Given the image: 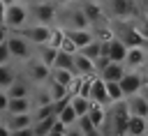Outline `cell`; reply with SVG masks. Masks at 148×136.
Listing matches in <instances>:
<instances>
[{
	"mask_svg": "<svg viewBox=\"0 0 148 136\" xmlns=\"http://www.w3.org/2000/svg\"><path fill=\"white\" fill-rule=\"evenodd\" d=\"M30 21L32 23H46V25H56L58 23V5L51 2H35L30 5Z\"/></svg>",
	"mask_w": 148,
	"mask_h": 136,
	"instance_id": "obj_8",
	"label": "cell"
},
{
	"mask_svg": "<svg viewBox=\"0 0 148 136\" xmlns=\"http://www.w3.org/2000/svg\"><path fill=\"white\" fill-rule=\"evenodd\" d=\"M79 53H83V55H88L90 60H97V58L102 55V41H99V39L95 37L92 41H88L86 46H81V48H79Z\"/></svg>",
	"mask_w": 148,
	"mask_h": 136,
	"instance_id": "obj_26",
	"label": "cell"
},
{
	"mask_svg": "<svg viewBox=\"0 0 148 136\" xmlns=\"http://www.w3.org/2000/svg\"><path fill=\"white\" fill-rule=\"evenodd\" d=\"M79 2H81L83 12H86V16H88L90 25H97V23L111 21V18H109V14H106V7H104L102 2H97V0H79Z\"/></svg>",
	"mask_w": 148,
	"mask_h": 136,
	"instance_id": "obj_10",
	"label": "cell"
},
{
	"mask_svg": "<svg viewBox=\"0 0 148 136\" xmlns=\"http://www.w3.org/2000/svg\"><path fill=\"white\" fill-rule=\"evenodd\" d=\"M58 7H62V5H69V2H76V0H53Z\"/></svg>",
	"mask_w": 148,
	"mask_h": 136,
	"instance_id": "obj_42",
	"label": "cell"
},
{
	"mask_svg": "<svg viewBox=\"0 0 148 136\" xmlns=\"http://www.w3.org/2000/svg\"><path fill=\"white\" fill-rule=\"evenodd\" d=\"M97 2H102V5H106V2H109V0H97Z\"/></svg>",
	"mask_w": 148,
	"mask_h": 136,
	"instance_id": "obj_46",
	"label": "cell"
},
{
	"mask_svg": "<svg viewBox=\"0 0 148 136\" xmlns=\"http://www.w3.org/2000/svg\"><path fill=\"white\" fill-rule=\"evenodd\" d=\"M0 118H2V115H0Z\"/></svg>",
	"mask_w": 148,
	"mask_h": 136,
	"instance_id": "obj_51",
	"label": "cell"
},
{
	"mask_svg": "<svg viewBox=\"0 0 148 136\" xmlns=\"http://www.w3.org/2000/svg\"><path fill=\"white\" fill-rule=\"evenodd\" d=\"M7 46H9L12 58H14L16 62H23V60H28V58H32V55H35V44H32L28 37H23L18 30H9Z\"/></svg>",
	"mask_w": 148,
	"mask_h": 136,
	"instance_id": "obj_5",
	"label": "cell"
},
{
	"mask_svg": "<svg viewBox=\"0 0 148 136\" xmlns=\"http://www.w3.org/2000/svg\"><path fill=\"white\" fill-rule=\"evenodd\" d=\"M58 25H62L65 30H72V28H92L79 0L58 7Z\"/></svg>",
	"mask_w": 148,
	"mask_h": 136,
	"instance_id": "obj_2",
	"label": "cell"
},
{
	"mask_svg": "<svg viewBox=\"0 0 148 136\" xmlns=\"http://www.w3.org/2000/svg\"><path fill=\"white\" fill-rule=\"evenodd\" d=\"M127 134H134V136L146 134V118L143 115H130V120H127Z\"/></svg>",
	"mask_w": 148,
	"mask_h": 136,
	"instance_id": "obj_24",
	"label": "cell"
},
{
	"mask_svg": "<svg viewBox=\"0 0 148 136\" xmlns=\"http://www.w3.org/2000/svg\"><path fill=\"white\" fill-rule=\"evenodd\" d=\"M104 7L111 21H132L141 14V0H109Z\"/></svg>",
	"mask_w": 148,
	"mask_h": 136,
	"instance_id": "obj_3",
	"label": "cell"
},
{
	"mask_svg": "<svg viewBox=\"0 0 148 136\" xmlns=\"http://www.w3.org/2000/svg\"><path fill=\"white\" fill-rule=\"evenodd\" d=\"M109 62H111V58H109L106 53H102V55H99V58L95 60V67H97V71H102V69H104V67H106Z\"/></svg>",
	"mask_w": 148,
	"mask_h": 136,
	"instance_id": "obj_37",
	"label": "cell"
},
{
	"mask_svg": "<svg viewBox=\"0 0 148 136\" xmlns=\"http://www.w3.org/2000/svg\"><path fill=\"white\" fill-rule=\"evenodd\" d=\"M18 74H21V65H18L16 60L0 65V90H9Z\"/></svg>",
	"mask_w": 148,
	"mask_h": 136,
	"instance_id": "obj_14",
	"label": "cell"
},
{
	"mask_svg": "<svg viewBox=\"0 0 148 136\" xmlns=\"http://www.w3.org/2000/svg\"><path fill=\"white\" fill-rule=\"evenodd\" d=\"M60 48H62V51H69V53H76V51H79V46H76V44H74V41L67 37V32H65V39H62Z\"/></svg>",
	"mask_w": 148,
	"mask_h": 136,
	"instance_id": "obj_35",
	"label": "cell"
},
{
	"mask_svg": "<svg viewBox=\"0 0 148 136\" xmlns=\"http://www.w3.org/2000/svg\"><path fill=\"white\" fill-rule=\"evenodd\" d=\"M106 88H109V97H111V101L125 99V92H123V88H120V81H106Z\"/></svg>",
	"mask_w": 148,
	"mask_h": 136,
	"instance_id": "obj_31",
	"label": "cell"
},
{
	"mask_svg": "<svg viewBox=\"0 0 148 136\" xmlns=\"http://www.w3.org/2000/svg\"><path fill=\"white\" fill-rule=\"evenodd\" d=\"M44 85H46V90H49V95H51V99H53V101H56V99H60V97H67V95H69L67 85H62V83L53 81L51 76H49V81H46Z\"/></svg>",
	"mask_w": 148,
	"mask_h": 136,
	"instance_id": "obj_23",
	"label": "cell"
},
{
	"mask_svg": "<svg viewBox=\"0 0 148 136\" xmlns=\"http://www.w3.org/2000/svg\"><path fill=\"white\" fill-rule=\"evenodd\" d=\"M125 104H127V111L130 115H148V99L141 95V92H134V95H127L125 97Z\"/></svg>",
	"mask_w": 148,
	"mask_h": 136,
	"instance_id": "obj_15",
	"label": "cell"
},
{
	"mask_svg": "<svg viewBox=\"0 0 148 136\" xmlns=\"http://www.w3.org/2000/svg\"><path fill=\"white\" fill-rule=\"evenodd\" d=\"M72 106H74V111L79 113V115H83V113H88L90 111V104H92V99L90 97H83V95H72Z\"/></svg>",
	"mask_w": 148,
	"mask_h": 136,
	"instance_id": "obj_29",
	"label": "cell"
},
{
	"mask_svg": "<svg viewBox=\"0 0 148 136\" xmlns=\"http://www.w3.org/2000/svg\"><path fill=\"white\" fill-rule=\"evenodd\" d=\"M127 44L123 41V39H118V37H113L111 41H109V58L111 60H116V62H125V55H127Z\"/></svg>",
	"mask_w": 148,
	"mask_h": 136,
	"instance_id": "obj_19",
	"label": "cell"
},
{
	"mask_svg": "<svg viewBox=\"0 0 148 136\" xmlns=\"http://www.w3.org/2000/svg\"><path fill=\"white\" fill-rule=\"evenodd\" d=\"M132 23H134V28L139 30V35L148 41V16H146V14H139L136 18H132Z\"/></svg>",
	"mask_w": 148,
	"mask_h": 136,
	"instance_id": "obj_32",
	"label": "cell"
},
{
	"mask_svg": "<svg viewBox=\"0 0 148 136\" xmlns=\"http://www.w3.org/2000/svg\"><path fill=\"white\" fill-rule=\"evenodd\" d=\"M7 37H9V28H7L5 23H0V44H5Z\"/></svg>",
	"mask_w": 148,
	"mask_h": 136,
	"instance_id": "obj_38",
	"label": "cell"
},
{
	"mask_svg": "<svg viewBox=\"0 0 148 136\" xmlns=\"http://www.w3.org/2000/svg\"><path fill=\"white\" fill-rule=\"evenodd\" d=\"M21 65V71L35 83V85H42V83H46L49 81V76H51V67L49 65H44L42 60H37L35 55L32 58H28V60H23V62H18Z\"/></svg>",
	"mask_w": 148,
	"mask_h": 136,
	"instance_id": "obj_7",
	"label": "cell"
},
{
	"mask_svg": "<svg viewBox=\"0 0 148 136\" xmlns=\"http://www.w3.org/2000/svg\"><path fill=\"white\" fill-rule=\"evenodd\" d=\"M58 118H60V120H62V122H65V124L72 129V127H74V122L79 120V113L74 111V106H72V101H69V104H67V106H65V108L58 113Z\"/></svg>",
	"mask_w": 148,
	"mask_h": 136,
	"instance_id": "obj_30",
	"label": "cell"
},
{
	"mask_svg": "<svg viewBox=\"0 0 148 136\" xmlns=\"http://www.w3.org/2000/svg\"><path fill=\"white\" fill-rule=\"evenodd\" d=\"M127 120H130V111H127L125 99L111 101L109 104L106 120L99 127V134H120L123 136V134H127Z\"/></svg>",
	"mask_w": 148,
	"mask_h": 136,
	"instance_id": "obj_1",
	"label": "cell"
},
{
	"mask_svg": "<svg viewBox=\"0 0 148 136\" xmlns=\"http://www.w3.org/2000/svg\"><path fill=\"white\" fill-rule=\"evenodd\" d=\"M146 2H148V0H146Z\"/></svg>",
	"mask_w": 148,
	"mask_h": 136,
	"instance_id": "obj_49",
	"label": "cell"
},
{
	"mask_svg": "<svg viewBox=\"0 0 148 136\" xmlns=\"http://www.w3.org/2000/svg\"><path fill=\"white\" fill-rule=\"evenodd\" d=\"M51 28H53V25H46V23H32V21H30V23H28L25 28H21L18 32H21L23 37H28V39L37 46V44H46V41H49V37H51Z\"/></svg>",
	"mask_w": 148,
	"mask_h": 136,
	"instance_id": "obj_9",
	"label": "cell"
},
{
	"mask_svg": "<svg viewBox=\"0 0 148 136\" xmlns=\"http://www.w3.org/2000/svg\"><path fill=\"white\" fill-rule=\"evenodd\" d=\"M146 134H148V115H146Z\"/></svg>",
	"mask_w": 148,
	"mask_h": 136,
	"instance_id": "obj_45",
	"label": "cell"
},
{
	"mask_svg": "<svg viewBox=\"0 0 148 136\" xmlns=\"http://www.w3.org/2000/svg\"><path fill=\"white\" fill-rule=\"evenodd\" d=\"M14 58H12V51H9V46H7V41L5 44H0V65H5V62H12Z\"/></svg>",
	"mask_w": 148,
	"mask_h": 136,
	"instance_id": "obj_34",
	"label": "cell"
},
{
	"mask_svg": "<svg viewBox=\"0 0 148 136\" xmlns=\"http://www.w3.org/2000/svg\"><path fill=\"white\" fill-rule=\"evenodd\" d=\"M106 113H109V106H104V104H97V101H92V104H90V111H88V115H90V120L95 122L97 131H99V127L104 124V120H106Z\"/></svg>",
	"mask_w": 148,
	"mask_h": 136,
	"instance_id": "obj_22",
	"label": "cell"
},
{
	"mask_svg": "<svg viewBox=\"0 0 148 136\" xmlns=\"http://www.w3.org/2000/svg\"><path fill=\"white\" fill-rule=\"evenodd\" d=\"M74 76H76V71H72V69H62V67H53L51 69V78L58 81V83H62V85H67V88H69V83H72Z\"/></svg>",
	"mask_w": 148,
	"mask_h": 136,
	"instance_id": "obj_25",
	"label": "cell"
},
{
	"mask_svg": "<svg viewBox=\"0 0 148 136\" xmlns=\"http://www.w3.org/2000/svg\"><path fill=\"white\" fill-rule=\"evenodd\" d=\"M56 55H58V46H53V44H37L35 46V58L37 60H42L44 65H49L51 69H53V62H56Z\"/></svg>",
	"mask_w": 148,
	"mask_h": 136,
	"instance_id": "obj_17",
	"label": "cell"
},
{
	"mask_svg": "<svg viewBox=\"0 0 148 136\" xmlns=\"http://www.w3.org/2000/svg\"><path fill=\"white\" fill-rule=\"evenodd\" d=\"M30 23V5L25 0H16L7 5V14H5V25L9 30H21Z\"/></svg>",
	"mask_w": 148,
	"mask_h": 136,
	"instance_id": "obj_4",
	"label": "cell"
},
{
	"mask_svg": "<svg viewBox=\"0 0 148 136\" xmlns=\"http://www.w3.org/2000/svg\"><path fill=\"white\" fill-rule=\"evenodd\" d=\"M92 101H97V104H104V106H109L111 104V97H109V88H106V81L97 74V76H92V81H90V95H88Z\"/></svg>",
	"mask_w": 148,
	"mask_h": 136,
	"instance_id": "obj_12",
	"label": "cell"
},
{
	"mask_svg": "<svg viewBox=\"0 0 148 136\" xmlns=\"http://www.w3.org/2000/svg\"><path fill=\"white\" fill-rule=\"evenodd\" d=\"M32 111V99L30 97H9L7 113H28Z\"/></svg>",
	"mask_w": 148,
	"mask_h": 136,
	"instance_id": "obj_21",
	"label": "cell"
},
{
	"mask_svg": "<svg viewBox=\"0 0 148 136\" xmlns=\"http://www.w3.org/2000/svg\"><path fill=\"white\" fill-rule=\"evenodd\" d=\"M32 115H35V120H39V118H49V115H56V111H53V101H51V104L35 106V108H32Z\"/></svg>",
	"mask_w": 148,
	"mask_h": 136,
	"instance_id": "obj_33",
	"label": "cell"
},
{
	"mask_svg": "<svg viewBox=\"0 0 148 136\" xmlns=\"http://www.w3.org/2000/svg\"><path fill=\"white\" fill-rule=\"evenodd\" d=\"M58 115H49V118H39L32 122V134H51V127L56 122Z\"/></svg>",
	"mask_w": 148,
	"mask_h": 136,
	"instance_id": "obj_28",
	"label": "cell"
},
{
	"mask_svg": "<svg viewBox=\"0 0 148 136\" xmlns=\"http://www.w3.org/2000/svg\"><path fill=\"white\" fill-rule=\"evenodd\" d=\"M28 5H35V2H51V0H25Z\"/></svg>",
	"mask_w": 148,
	"mask_h": 136,
	"instance_id": "obj_44",
	"label": "cell"
},
{
	"mask_svg": "<svg viewBox=\"0 0 148 136\" xmlns=\"http://www.w3.org/2000/svg\"><path fill=\"white\" fill-rule=\"evenodd\" d=\"M0 120L5 122L9 134H32V122H35L32 111H28V113H2Z\"/></svg>",
	"mask_w": 148,
	"mask_h": 136,
	"instance_id": "obj_6",
	"label": "cell"
},
{
	"mask_svg": "<svg viewBox=\"0 0 148 136\" xmlns=\"http://www.w3.org/2000/svg\"><path fill=\"white\" fill-rule=\"evenodd\" d=\"M143 2H146V0H141V5H143Z\"/></svg>",
	"mask_w": 148,
	"mask_h": 136,
	"instance_id": "obj_48",
	"label": "cell"
},
{
	"mask_svg": "<svg viewBox=\"0 0 148 136\" xmlns=\"http://www.w3.org/2000/svg\"><path fill=\"white\" fill-rule=\"evenodd\" d=\"M148 65V48L146 46H130L125 55V67L127 69H143Z\"/></svg>",
	"mask_w": 148,
	"mask_h": 136,
	"instance_id": "obj_11",
	"label": "cell"
},
{
	"mask_svg": "<svg viewBox=\"0 0 148 136\" xmlns=\"http://www.w3.org/2000/svg\"><path fill=\"white\" fill-rule=\"evenodd\" d=\"M141 76H143V83H148V65L141 69Z\"/></svg>",
	"mask_w": 148,
	"mask_h": 136,
	"instance_id": "obj_40",
	"label": "cell"
},
{
	"mask_svg": "<svg viewBox=\"0 0 148 136\" xmlns=\"http://www.w3.org/2000/svg\"><path fill=\"white\" fill-rule=\"evenodd\" d=\"M139 92H141V95H143V97H146V99H148V83H143V85H141V90H139Z\"/></svg>",
	"mask_w": 148,
	"mask_h": 136,
	"instance_id": "obj_41",
	"label": "cell"
},
{
	"mask_svg": "<svg viewBox=\"0 0 148 136\" xmlns=\"http://www.w3.org/2000/svg\"><path fill=\"white\" fill-rule=\"evenodd\" d=\"M5 14H7V2L0 0V23H5Z\"/></svg>",
	"mask_w": 148,
	"mask_h": 136,
	"instance_id": "obj_39",
	"label": "cell"
},
{
	"mask_svg": "<svg viewBox=\"0 0 148 136\" xmlns=\"http://www.w3.org/2000/svg\"><path fill=\"white\" fill-rule=\"evenodd\" d=\"M141 85H143L141 69H127V71H125V76L120 78V88H123L125 97H127V95H134V92H139V90H141Z\"/></svg>",
	"mask_w": 148,
	"mask_h": 136,
	"instance_id": "obj_13",
	"label": "cell"
},
{
	"mask_svg": "<svg viewBox=\"0 0 148 136\" xmlns=\"http://www.w3.org/2000/svg\"><path fill=\"white\" fill-rule=\"evenodd\" d=\"M7 106H9V92L7 90H0V115L7 113Z\"/></svg>",
	"mask_w": 148,
	"mask_h": 136,
	"instance_id": "obj_36",
	"label": "cell"
},
{
	"mask_svg": "<svg viewBox=\"0 0 148 136\" xmlns=\"http://www.w3.org/2000/svg\"><path fill=\"white\" fill-rule=\"evenodd\" d=\"M146 48H148V46H146Z\"/></svg>",
	"mask_w": 148,
	"mask_h": 136,
	"instance_id": "obj_50",
	"label": "cell"
},
{
	"mask_svg": "<svg viewBox=\"0 0 148 136\" xmlns=\"http://www.w3.org/2000/svg\"><path fill=\"white\" fill-rule=\"evenodd\" d=\"M72 134H99L97 131V127H95V122L90 120V115L88 113H83V115H79V120L74 122V127H72Z\"/></svg>",
	"mask_w": 148,
	"mask_h": 136,
	"instance_id": "obj_20",
	"label": "cell"
},
{
	"mask_svg": "<svg viewBox=\"0 0 148 136\" xmlns=\"http://www.w3.org/2000/svg\"><path fill=\"white\" fill-rule=\"evenodd\" d=\"M74 71L76 74H81V76H97L99 71H97V67H95V60H90L88 55H83V53H74Z\"/></svg>",
	"mask_w": 148,
	"mask_h": 136,
	"instance_id": "obj_16",
	"label": "cell"
},
{
	"mask_svg": "<svg viewBox=\"0 0 148 136\" xmlns=\"http://www.w3.org/2000/svg\"><path fill=\"white\" fill-rule=\"evenodd\" d=\"M141 14H146V16H148V2H143V5H141Z\"/></svg>",
	"mask_w": 148,
	"mask_h": 136,
	"instance_id": "obj_43",
	"label": "cell"
},
{
	"mask_svg": "<svg viewBox=\"0 0 148 136\" xmlns=\"http://www.w3.org/2000/svg\"><path fill=\"white\" fill-rule=\"evenodd\" d=\"M53 67H62V69H72V71H74V53L58 48V55H56Z\"/></svg>",
	"mask_w": 148,
	"mask_h": 136,
	"instance_id": "obj_27",
	"label": "cell"
},
{
	"mask_svg": "<svg viewBox=\"0 0 148 136\" xmlns=\"http://www.w3.org/2000/svg\"><path fill=\"white\" fill-rule=\"evenodd\" d=\"M5 2H7V5H9V2H16V0H5Z\"/></svg>",
	"mask_w": 148,
	"mask_h": 136,
	"instance_id": "obj_47",
	"label": "cell"
},
{
	"mask_svg": "<svg viewBox=\"0 0 148 136\" xmlns=\"http://www.w3.org/2000/svg\"><path fill=\"white\" fill-rule=\"evenodd\" d=\"M125 71H127L125 62H116V60H111V62L99 71V76H102L104 81H120V78L125 76Z\"/></svg>",
	"mask_w": 148,
	"mask_h": 136,
	"instance_id": "obj_18",
	"label": "cell"
}]
</instances>
